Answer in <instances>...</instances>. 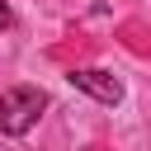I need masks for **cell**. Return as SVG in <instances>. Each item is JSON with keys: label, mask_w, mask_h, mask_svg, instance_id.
<instances>
[{"label": "cell", "mask_w": 151, "mask_h": 151, "mask_svg": "<svg viewBox=\"0 0 151 151\" xmlns=\"http://www.w3.org/2000/svg\"><path fill=\"white\" fill-rule=\"evenodd\" d=\"M42 109H47V94H42V90H33V85L5 90V94H0V132L24 137V132L42 118Z\"/></svg>", "instance_id": "cell-1"}, {"label": "cell", "mask_w": 151, "mask_h": 151, "mask_svg": "<svg viewBox=\"0 0 151 151\" xmlns=\"http://www.w3.org/2000/svg\"><path fill=\"white\" fill-rule=\"evenodd\" d=\"M66 80H71L76 90H85L90 99H99V104H118V99H123V80H118V76H109V71H99V66L71 71Z\"/></svg>", "instance_id": "cell-2"}, {"label": "cell", "mask_w": 151, "mask_h": 151, "mask_svg": "<svg viewBox=\"0 0 151 151\" xmlns=\"http://www.w3.org/2000/svg\"><path fill=\"white\" fill-rule=\"evenodd\" d=\"M0 28H9V5L0 0Z\"/></svg>", "instance_id": "cell-3"}]
</instances>
